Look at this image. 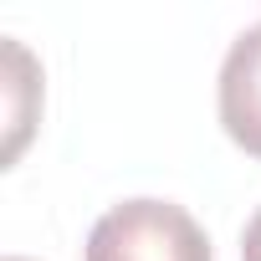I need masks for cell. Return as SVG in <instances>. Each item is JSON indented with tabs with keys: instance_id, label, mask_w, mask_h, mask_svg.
<instances>
[{
	"instance_id": "cell-4",
	"label": "cell",
	"mask_w": 261,
	"mask_h": 261,
	"mask_svg": "<svg viewBox=\"0 0 261 261\" xmlns=\"http://www.w3.org/2000/svg\"><path fill=\"white\" fill-rule=\"evenodd\" d=\"M11 261H26V256H11Z\"/></svg>"
},
{
	"instance_id": "cell-3",
	"label": "cell",
	"mask_w": 261,
	"mask_h": 261,
	"mask_svg": "<svg viewBox=\"0 0 261 261\" xmlns=\"http://www.w3.org/2000/svg\"><path fill=\"white\" fill-rule=\"evenodd\" d=\"M241 261H261V210L246 220V236H241Z\"/></svg>"
},
{
	"instance_id": "cell-2",
	"label": "cell",
	"mask_w": 261,
	"mask_h": 261,
	"mask_svg": "<svg viewBox=\"0 0 261 261\" xmlns=\"http://www.w3.org/2000/svg\"><path fill=\"white\" fill-rule=\"evenodd\" d=\"M220 123L230 144L261 159V21L246 26L220 62Z\"/></svg>"
},
{
	"instance_id": "cell-1",
	"label": "cell",
	"mask_w": 261,
	"mask_h": 261,
	"mask_svg": "<svg viewBox=\"0 0 261 261\" xmlns=\"http://www.w3.org/2000/svg\"><path fill=\"white\" fill-rule=\"evenodd\" d=\"M87 261H210V241L174 200H123L97 215Z\"/></svg>"
}]
</instances>
